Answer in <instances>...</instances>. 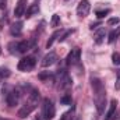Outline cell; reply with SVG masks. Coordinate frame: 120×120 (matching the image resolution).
<instances>
[{
    "instance_id": "4fadbf2b",
    "label": "cell",
    "mask_w": 120,
    "mask_h": 120,
    "mask_svg": "<svg viewBox=\"0 0 120 120\" xmlns=\"http://www.w3.org/2000/svg\"><path fill=\"white\" fill-rule=\"evenodd\" d=\"M22 32V22L21 21H17V22H13L11 27H10V34L13 36H20Z\"/></svg>"
},
{
    "instance_id": "9a60e30c",
    "label": "cell",
    "mask_w": 120,
    "mask_h": 120,
    "mask_svg": "<svg viewBox=\"0 0 120 120\" xmlns=\"http://www.w3.org/2000/svg\"><path fill=\"white\" fill-rule=\"evenodd\" d=\"M38 13H39V4H38V3L31 4L30 7L27 8V11H25V17H27V18H30V17L35 15V14H38Z\"/></svg>"
},
{
    "instance_id": "6da1fadb",
    "label": "cell",
    "mask_w": 120,
    "mask_h": 120,
    "mask_svg": "<svg viewBox=\"0 0 120 120\" xmlns=\"http://www.w3.org/2000/svg\"><path fill=\"white\" fill-rule=\"evenodd\" d=\"M91 85H92L94 102H95L96 110H98L99 115H102L103 110H105V106H106V90H105V85L99 78H92Z\"/></svg>"
},
{
    "instance_id": "f546056e",
    "label": "cell",
    "mask_w": 120,
    "mask_h": 120,
    "mask_svg": "<svg viewBox=\"0 0 120 120\" xmlns=\"http://www.w3.org/2000/svg\"><path fill=\"white\" fill-rule=\"evenodd\" d=\"M0 120H8V119H6V117H0Z\"/></svg>"
},
{
    "instance_id": "8fae6325",
    "label": "cell",
    "mask_w": 120,
    "mask_h": 120,
    "mask_svg": "<svg viewBox=\"0 0 120 120\" xmlns=\"http://www.w3.org/2000/svg\"><path fill=\"white\" fill-rule=\"evenodd\" d=\"M27 11V0H18L17 4H15V8H14V15L17 18L22 17Z\"/></svg>"
},
{
    "instance_id": "ac0fdd59",
    "label": "cell",
    "mask_w": 120,
    "mask_h": 120,
    "mask_svg": "<svg viewBox=\"0 0 120 120\" xmlns=\"http://www.w3.org/2000/svg\"><path fill=\"white\" fill-rule=\"evenodd\" d=\"M119 36H120V25H117V28H116V30H113L110 34H109L108 42H109V43H113V42H115Z\"/></svg>"
},
{
    "instance_id": "3957f363",
    "label": "cell",
    "mask_w": 120,
    "mask_h": 120,
    "mask_svg": "<svg viewBox=\"0 0 120 120\" xmlns=\"http://www.w3.org/2000/svg\"><path fill=\"white\" fill-rule=\"evenodd\" d=\"M34 43L31 41H21V42H11L8 43L10 53L13 55H20V53H27L30 49H32Z\"/></svg>"
},
{
    "instance_id": "30bf717a",
    "label": "cell",
    "mask_w": 120,
    "mask_h": 120,
    "mask_svg": "<svg viewBox=\"0 0 120 120\" xmlns=\"http://www.w3.org/2000/svg\"><path fill=\"white\" fill-rule=\"evenodd\" d=\"M56 61H57V55H56L55 52H49L48 55L43 56V59L41 61V66H42V67H50V66H53Z\"/></svg>"
},
{
    "instance_id": "44dd1931",
    "label": "cell",
    "mask_w": 120,
    "mask_h": 120,
    "mask_svg": "<svg viewBox=\"0 0 120 120\" xmlns=\"http://www.w3.org/2000/svg\"><path fill=\"white\" fill-rule=\"evenodd\" d=\"M38 77H39V80L46 81V80H49V78H53V74H52L50 71H45V73H41Z\"/></svg>"
},
{
    "instance_id": "f1b7e54d",
    "label": "cell",
    "mask_w": 120,
    "mask_h": 120,
    "mask_svg": "<svg viewBox=\"0 0 120 120\" xmlns=\"http://www.w3.org/2000/svg\"><path fill=\"white\" fill-rule=\"evenodd\" d=\"M35 120H43V117H42V116L39 115V116H38V117H36V119H35Z\"/></svg>"
},
{
    "instance_id": "83f0119b",
    "label": "cell",
    "mask_w": 120,
    "mask_h": 120,
    "mask_svg": "<svg viewBox=\"0 0 120 120\" xmlns=\"http://www.w3.org/2000/svg\"><path fill=\"white\" fill-rule=\"evenodd\" d=\"M7 6V0H0V8H6Z\"/></svg>"
},
{
    "instance_id": "5b68a950",
    "label": "cell",
    "mask_w": 120,
    "mask_h": 120,
    "mask_svg": "<svg viewBox=\"0 0 120 120\" xmlns=\"http://www.w3.org/2000/svg\"><path fill=\"white\" fill-rule=\"evenodd\" d=\"M55 113H56V109H55L53 102L49 98L43 99V102H42V112H41V116L43 117V120H52L55 117Z\"/></svg>"
},
{
    "instance_id": "603a6c76",
    "label": "cell",
    "mask_w": 120,
    "mask_h": 120,
    "mask_svg": "<svg viewBox=\"0 0 120 120\" xmlns=\"http://www.w3.org/2000/svg\"><path fill=\"white\" fill-rule=\"evenodd\" d=\"M109 13H110V8H105V10H96V13H95V14H96V17H98V18H103V17H105V15H108Z\"/></svg>"
},
{
    "instance_id": "cb8c5ba5",
    "label": "cell",
    "mask_w": 120,
    "mask_h": 120,
    "mask_svg": "<svg viewBox=\"0 0 120 120\" xmlns=\"http://www.w3.org/2000/svg\"><path fill=\"white\" fill-rule=\"evenodd\" d=\"M112 61H113V64L120 66V53H113L112 55Z\"/></svg>"
},
{
    "instance_id": "e0dca14e",
    "label": "cell",
    "mask_w": 120,
    "mask_h": 120,
    "mask_svg": "<svg viewBox=\"0 0 120 120\" xmlns=\"http://www.w3.org/2000/svg\"><path fill=\"white\" fill-rule=\"evenodd\" d=\"M61 34H63V31H61V30H60V31H56V32H53V34H52V36H50V38H49V41L46 42V48H48V49H49V48H52L53 42H55L56 39H59Z\"/></svg>"
},
{
    "instance_id": "ba28073f",
    "label": "cell",
    "mask_w": 120,
    "mask_h": 120,
    "mask_svg": "<svg viewBox=\"0 0 120 120\" xmlns=\"http://www.w3.org/2000/svg\"><path fill=\"white\" fill-rule=\"evenodd\" d=\"M90 10H91V4H90L88 0H81V1L78 3V6H77V14H78V17H81V18L87 17V15L90 14Z\"/></svg>"
},
{
    "instance_id": "9c48e42d",
    "label": "cell",
    "mask_w": 120,
    "mask_h": 120,
    "mask_svg": "<svg viewBox=\"0 0 120 120\" xmlns=\"http://www.w3.org/2000/svg\"><path fill=\"white\" fill-rule=\"evenodd\" d=\"M20 91L18 90H11L7 95H6V101H7V105L8 106H15L17 103H18V101H20Z\"/></svg>"
},
{
    "instance_id": "7402d4cb",
    "label": "cell",
    "mask_w": 120,
    "mask_h": 120,
    "mask_svg": "<svg viewBox=\"0 0 120 120\" xmlns=\"http://www.w3.org/2000/svg\"><path fill=\"white\" fill-rule=\"evenodd\" d=\"M59 25H60V17L57 14H53L52 20H50V27H59Z\"/></svg>"
},
{
    "instance_id": "277c9868",
    "label": "cell",
    "mask_w": 120,
    "mask_h": 120,
    "mask_svg": "<svg viewBox=\"0 0 120 120\" xmlns=\"http://www.w3.org/2000/svg\"><path fill=\"white\" fill-rule=\"evenodd\" d=\"M55 78H56L55 81L57 82V88H60V90H68L73 85V80L66 70H59Z\"/></svg>"
},
{
    "instance_id": "7c38bea8",
    "label": "cell",
    "mask_w": 120,
    "mask_h": 120,
    "mask_svg": "<svg viewBox=\"0 0 120 120\" xmlns=\"http://www.w3.org/2000/svg\"><path fill=\"white\" fill-rule=\"evenodd\" d=\"M116 110H117V101L116 99H112L110 101V106H109V110L105 116V120H115L116 119Z\"/></svg>"
},
{
    "instance_id": "8992f818",
    "label": "cell",
    "mask_w": 120,
    "mask_h": 120,
    "mask_svg": "<svg viewBox=\"0 0 120 120\" xmlns=\"http://www.w3.org/2000/svg\"><path fill=\"white\" fill-rule=\"evenodd\" d=\"M35 64H36V60H35L34 56H25V57H22V59L18 61L17 68H18L20 71L27 73V71H31V70L35 67Z\"/></svg>"
},
{
    "instance_id": "7a4b0ae2",
    "label": "cell",
    "mask_w": 120,
    "mask_h": 120,
    "mask_svg": "<svg viewBox=\"0 0 120 120\" xmlns=\"http://www.w3.org/2000/svg\"><path fill=\"white\" fill-rule=\"evenodd\" d=\"M39 99H41V94H39V91L32 90L31 91V94L28 95V99H27L25 105L18 110V117L25 119L27 116H30L31 113L38 108V105H39Z\"/></svg>"
},
{
    "instance_id": "d4e9b609",
    "label": "cell",
    "mask_w": 120,
    "mask_h": 120,
    "mask_svg": "<svg viewBox=\"0 0 120 120\" xmlns=\"http://www.w3.org/2000/svg\"><path fill=\"white\" fill-rule=\"evenodd\" d=\"M119 22H120V18H117V17H113V18L108 20V25H117Z\"/></svg>"
},
{
    "instance_id": "ffe728a7",
    "label": "cell",
    "mask_w": 120,
    "mask_h": 120,
    "mask_svg": "<svg viewBox=\"0 0 120 120\" xmlns=\"http://www.w3.org/2000/svg\"><path fill=\"white\" fill-rule=\"evenodd\" d=\"M11 75V71L6 67H0V78H8Z\"/></svg>"
},
{
    "instance_id": "484cf974",
    "label": "cell",
    "mask_w": 120,
    "mask_h": 120,
    "mask_svg": "<svg viewBox=\"0 0 120 120\" xmlns=\"http://www.w3.org/2000/svg\"><path fill=\"white\" fill-rule=\"evenodd\" d=\"M116 77H117V78H116L115 88H116V90H120V70H117V71H116Z\"/></svg>"
},
{
    "instance_id": "4316f807",
    "label": "cell",
    "mask_w": 120,
    "mask_h": 120,
    "mask_svg": "<svg viewBox=\"0 0 120 120\" xmlns=\"http://www.w3.org/2000/svg\"><path fill=\"white\" fill-rule=\"evenodd\" d=\"M98 27H101V24H99V22H95V24L92 22V24L90 25V28H91V30H96Z\"/></svg>"
},
{
    "instance_id": "d6986e66",
    "label": "cell",
    "mask_w": 120,
    "mask_h": 120,
    "mask_svg": "<svg viewBox=\"0 0 120 120\" xmlns=\"http://www.w3.org/2000/svg\"><path fill=\"white\" fill-rule=\"evenodd\" d=\"M71 102H73L71 94H64V95L60 98V103H61V105H71Z\"/></svg>"
},
{
    "instance_id": "2e32d148",
    "label": "cell",
    "mask_w": 120,
    "mask_h": 120,
    "mask_svg": "<svg viewBox=\"0 0 120 120\" xmlns=\"http://www.w3.org/2000/svg\"><path fill=\"white\" fill-rule=\"evenodd\" d=\"M105 35H106V31H105V28H101V30L95 34V36H94L95 43H98V45H99V43H102V42H103V39H105Z\"/></svg>"
},
{
    "instance_id": "5bb4252c",
    "label": "cell",
    "mask_w": 120,
    "mask_h": 120,
    "mask_svg": "<svg viewBox=\"0 0 120 120\" xmlns=\"http://www.w3.org/2000/svg\"><path fill=\"white\" fill-rule=\"evenodd\" d=\"M60 120H80V119H78V116L75 115V108L73 106L68 112H66V113L61 116V119H60Z\"/></svg>"
},
{
    "instance_id": "52a82bcc",
    "label": "cell",
    "mask_w": 120,
    "mask_h": 120,
    "mask_svg": "<svg viewBox=\"0 0 120 120\" xmlns=\"http://www.w3.org/2000/svg\"><path fill=\"white\" fill-rule=\"evenodd\" d=\"M80 60H81V49H80V48H74V49H71V52L67 55L66 63H67L68 66H75V64L80 63Z\"/></svg>"
}]
</instances>
